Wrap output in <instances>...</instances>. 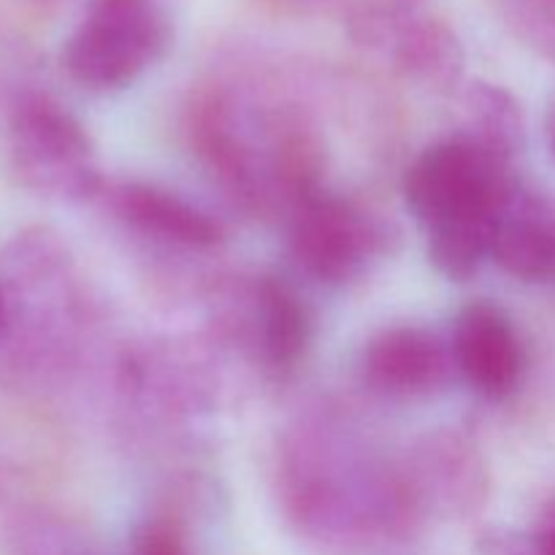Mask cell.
<instances>
[{
    "mask_svg": "<svg viewBox=\"0 0 555 555\" xmlns=\"http://www.w3.org/2000/svg\"><path fill=\"white\" fill-rule=\"evenodd\" d=\"M5 155L16 184L47 198L101 193L95 146L85 125L43 90H20L5 103Z\"/></svg>",
    "mask_w": 555,
    "mask_h": 555,
    "instance_id": "obj_1",
    "label": "cell"
},
{
    "mask_svg": "<svg viewBox=\"0 0 555 555\" xmlns=\"http://www.w3.org/2000/svg\"><path fill=\"white\" fill-rule=\"evenodd\" d=\"M171 22L155 0H90L63 43V68L90 92L133 85L166 54Z\"/></svg>",
    "mask_w": 555,
    "mask_h": 555,
    "instance_id": "obj_2",
    "label": "cell"
},
{
    "mask_svg": "<svg viewBox=\"0 0 555 555\" xmlns=\"http://www.w3.org/2000/svg\"><path fill=\"white\" fill-rule=\"evenodd\" d=\"M513 166L482 150L469 135L423 150L404 173V201L423 231L459 222L493 220L513 188Z\"/></svg>",
    "mask_w": 555,
    "mask_h": 555,
    "instance_id": "obj_3",
    "label": "cell"
},
{
    "mask_svg": "<svg viewBox=\"0 0 555 555\" xmlns=\"http://www.w3.org/2000/svg\"><path fill=\"white\" fill-rule=\"evenodd\" d=\"M383 249L385 228L341 195L314 188L291 206L287 253L296 269L318 285H350Z\"/></svg>",
    "mask_w": 555,
    "mask_h": 555,
    "instance_id": "obj_4",
    "label": "cell"
},
{
    "mask_svg": "<svg viewBox=\"0 0 555 555\" xmlns=\"http://www.w3.org/2000/svg\"><path fill=\"white\" fill-rule=\"evenodd\" d=\"M358 374L372 393L393 401L428 399L459 377L450 339L423 325H393L372 336Z\"/></svg>",
    "mask_w": 555,
    "mask_h": 555,
    "instance_id": "obj_5",
    "label": "cell"
},
{
    "mask_svg": "<svg viewBox=\"0 0 555 555\" xmlns=\"http://www.w3.org/2000/svg\"><path fill=\"white\" fill-rule=\"evenodd\" d=\"M459 377L488 401H502L518 388L526 358L518 331L507 314L486 301H472L459 312L450 334Z\"/></svg>",
    "mask_w": 555,
    "mask_h": 555,
    "instance_id": "obj_6",
    "label": "cell"
},
{
    "mask_svg": "<svg viewBox=\"0 0 555 555\" xmlns=\"http://www.w3.org/2000/svg\"><path fill=\"white\" fill-rule=\"evenodd\" d=\"M417 504L444 515H469L486 502V466L475 444L461 434H437L417 448L406 472Z\"/></svg>",
    "mask_w": 555,
    "mask_h": 555,
    "instance_id": "obj_7",
    "label": "cell"
},
{
    "mask_svg": "<svg viewBox=\"0 0 555 555\" xmlns=\"http://www.w3.org/2000/svg\"><path fill=\"white\" fill-rule=\"evenodd\" d=\"M491 260L520 282L555 280V215L518 179L496 209Z\"/></svg>",
    "mask_w": 555,
    "mask_h": 555,
    "instance_id": "obj_8",
    "label": "cell"
},
{
    "mask_svg": "<svg viewBox=\"0 0 555 555\" xmlns=\"http://www.w3.org/2000/svg\"><path fill=\"white\" fill-rule=\"evenodd\" d=\"M108 206L128 228L155 242L184 249H211L225 238L220 222L182 195L146 182L108 190Z\"/></svg>",
    "mask_w": 555,
    "mask_h": 555,
    "instance_id": "obj_9",
    "label": "cell"
},
{
    "mask_svg": "<svg viewBox=\"0 0 555 555\" xmlns=\"http://www.w3.org/2000/svg\"><path fill=\"white\" fill-rule=\"evenodd\" d=\"M379 49L390 54L396 68L415 85L434 92H450L464 76V43L448 22L412 14L390 30Z\"/></svg>",
    "mask_w": 555,
    "mask_h": 555,
    "instance_id": "obj_10",
    "label": "cell"
},
{
    "mask_svg": "<svg viewBox=\"0 0 555 555\" xmlns=\"http://www.w3.org/2000/svg\"><path fill=\"white\" fill-rule=\"evenodd\" d=\"M255 320L266 366L276 374L293 372L312 341V314L307 301L282 276H263L255 291Z\"/></svg>",
    "mask_w": 555,
    "mask_h": 555,
    "instance_id": "obj_11",
    "label": "cell"
},
{
    "mask_svg": "<svg viewBox=\"0 0 555 555\" xmlns=\"http://www.w3.org/2000/svg\"><path fill=\"white\" fill-rule=\"evenodd\" d=\"M464 108L469 119V133L464 135L513 166V157L524 144V114L518 101L504 87L472 81L464 92Z\"/></svg>",
    "mask_w": 555,
    "mask_h": 555,
    "instance_id": "obj_12",
    "label": "cell"
},
{
    "mask_svg": "<svg viewBox=\"0 0 555 555\" xmlns=\"http://www.w3.org/2000/svg\"><path fill=\"white\" fill-rule=\"evenodd\" d=\"M496 220V217H493ZM493 220L459 222L426 233L428 260L450 282H466L491 260Z\"/></svg>",
    "mask_w": 555,
    "mask_h": 555,
    "instance_id": "obj_13",
    "label": "cell"
},
{
    "mask_svg": "<svg viewBox=\"0 0 555 555\" xmlns=\"http://www.w3.org/2000/svg\"><path fill=\"white\" fill-rule=\"evenodd\" d=\"M423 0H345V27L352 41L379 49L399 22L421 11Z\"/></svg>",
    "mask_w": 555,
    "mask_h": 555,
    "instance_id": "obj_14",
    "label": "cell"
},
{
    "mask_svg": "<svg viewBox=\"0 0 555 555\" xmlns=\"http://www.w3.org/2000/svg\"><path fill=\"white\" fill-rule=\"evenodd\" d=\"M509 30L555 57V0H493Z\"/></svg>",
    "mask_w": 555,
    "mask_h": 555,
    "instance_id": "obj_15",
    "label": "cell"
},
{
    "mask_svg": "<svg viewBox=\"0 0 555 555\" xmlns=\"http://www.w3.org/2000/svg\"><path fill=\"white\" fill-rule=\"evenodd\" d=\"M128 555H190L182 529L171 520L152 518L144 520L133 531Z\"/></svg>",
    "mask_w": 555,
    "mask_h": 555,
    "instance_id": "obj_16",
    "label": "cell"
},
{
    "mask_svg": "<svg viewBox=\"0 0 555 555\" xmlns=\"http://www.w3.org/2000/svg\"><path fill=\"white\" fill-rule=\"evenodd\" d=\"M9 334H11V301L5 287L0 285V352H3L5 341H9Z\"/></svg>",
    "mask_w": 555,
    "mask_h": 555,
    "instance_id": "obj_17",
    "label": "cell"
},
{
    "mask_svg": "<svg viewBox=\"0 0 555 555\" xmlns=\"http://www.w3.org/2000/svg\"><path fill=\"white\" fill-rule=\"evenodd\" d=\"M547 146H551V155L555 157V106L547 117Z\"/></svg>",
    "mask_w": 555,
    "mask_h": 555,
    "instance_id": "obj_18",
    "label": "cell"
}]
</instances>
